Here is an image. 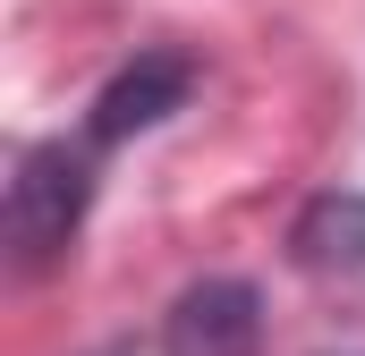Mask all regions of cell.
Wrapping results in <instances>:
<instances>
[{
	"label": "cell",
	"instance_id": "cell-1",
	"mask_svg": "<svg viewBox=\"0 0 365 356\" xmlns=\"http://www.w3.org/2000/svg\"><path fill=\"white\" fill-rule=\"evenodd\" d=\"M93 162H102L93 136H77V145H68V136H43V145L17 153L9 221H0L9 271H17V280L68 263V246H77V229H86V212H93Z\"/></svg>",
	"mask_w": 365,
	"mask_h": 356
},
{
	"label": "cell",
	"instance_id": "cell-2",
	"mask_svg": "<svg viewBox=\"0 0 365 356\" xmlns=\"http://www.w3.org/2000/svg\"><path fill=\"white\" fill-rule=\"evenodd\" d=\"M264 348V297L255 280H195L170 323H162V356H255Z\"/></svg>",
	"mask_w": 365,
	"mask_h": 356
},
{
	"label": "cell",
	"instance_id": "cell-3",
	"mask_svg": "<svg viewBox=\"0 0 365 356\" xmlns=\"http://www.w3.org/2000/svg\"><path fill=\"white\" fill-rule=\"evenodd\" d=\"M187 93H195V68H187L179 51H136L110 85L93 93L86 110V136L110 153V145H128V136H145V127H162L170 110H187Z\"/></svg>",
	"mask_w": 365,
	"mask_h": 356
},
{
	"label": "cell",
	"instance_id": "cell-4",
	"mask_svg": "<svg viewBox=\"0 0 365 356\" xmlns=\"http://www.w3.org/2000/svg\"><path fill=\"white\" fill-rule=\"evenodd\" d=\"M289 255H297V271H314V280H357L365 271V195L357 187L314 195L289 221Z\"/></svg>",
	"mask_w": 365,
	"mask_h": 356
},
{
	"label": "cell",
	"instance_id": "cell-5",
	"mask_svg": "<svg viewBox=\"0 0 365 356\" xmlns=\"http://www.w3.org/2000/svg\"><path fill=\"white\" fill-rule=\"evenodd\" d=\"M93 356H136V348H128V340H110V348H93Z\"/></svg>",
	"mask_w": 365,
	"mask_h": 356
}]
</instances>
